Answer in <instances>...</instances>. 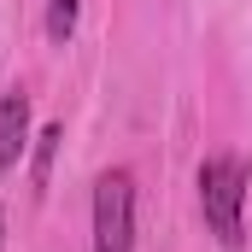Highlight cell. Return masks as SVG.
I'll return each mask as SVG.
<instances>
[{
  "label": "cell",
  "instance_id": "1",
  "mask_svg": "<svg viewBox=\"0 0 252 252\" xmlns=\"http://www.w3.org/2000/svg\"><path fill=\"white\" fill-rule=\"evenodd\" d=\"M247 188H252L247 158L217 153V158L199 164V217L217 235V247H229V252L247 247Z\"/></svg>",
  "mask_w": 252,
  "mask_h": 252
},
{
  "label": "cell",
  "instance_id": "2",
  "mask_svg": "<svg viewBox=\"0 0 252 252\" xmlns=\"http://www.w3.org/2000/svg\"><path fill=\"white\" fill-rule=\"evenodd\" d=\"M94 252H135V176L100 170L94 182Z\"/></svg>",
  "mask_w": 252,
  "mask_h": 252
},
{
  "label": "cell",
  "instance_id": "3",
  "mask_svg": "<svg viewBox=\"0 0 252 252\" xmlns=\"http://www.w3.org/2000/svg\"><path fill=\"white\" fill-rule=\"evenodd\" d=\"M24 153H30V94L12 88L0 94V170H12Z\"/></svg>",
  "mask_w": 252,
  "mask_h": 252
},
{
  "label": "cell",
  "instance_id": "4",
  "mask_svg": "<svg viewBox=\"0 0 252 252\" xmlns=\"http://www.w3.org/2000/svg\"><path fill=\"white\" fill-rule=\"evenodd\" d=\"M76 18H82V0H47V41L64 47L76 35Z\"/></svg>",
  "mask_w": 252,
  "mask_h": 252
},
{
  "label": "cell",
  "instance_id": "5",
  "mask_svg": "<svg viewBox=\"0 0 252 252\" xmlns=\"http://www.w3.org/2000/svg\"><path fill=\"white\" fill-rule=\"evenodd\" d=\"M59 141H64V124H47L41 135H35V188H47V176H53V153H59Z\"/></svg>",
  "mask_w": 252,
  "mask_h": 252
},
{
  "label": "cell",
  "instance_id": "6",
  "mask_svg": "<svg viewBox=\"0 0 252 252\" xmlns=\"http://www.w3.org/2000/svg\"><path fill=\"white\" fill-rule=\"evenodd\" d=\"M0 252H6V205H0Z\"/></svg>",
  "mask_w": 252,
  "mask_h": 252
}]
</instances>
